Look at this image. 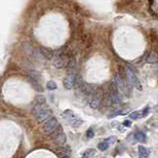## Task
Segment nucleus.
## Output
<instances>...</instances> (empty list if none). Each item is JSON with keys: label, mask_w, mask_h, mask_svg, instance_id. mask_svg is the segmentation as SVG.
<instances>
[{"label": "nucleus", "mask_w": 158, "mask_h": 158, "mask_svg": "<svg viewBox=\"0 0 158 158\" xmlns=\"http://www.w3.org/2000/svg\"><path fill=\"white\" fill-rule=\"evenodd\" d=\"M104 99V91L102 88H97V90L94 91V94H92L91 100L89 102V106L92 109H98L99 106L101 105V103Z\"/></svg>", "instance_id": "nucleus-1"}, {"label": "nucleus", "mask_w": 158, "mask_h": 158, "mask_svg": "<svg viewBox=\"0 0 158 158\" xmlns=\"http://www.w3.org/2000/svg\"><path fill=\"white\" fill-rule=\"evenodd\" d=\"M125 77H126V79H127V81H129V84L135 85V86L140 90L143 89L139 79H138V77L135 76V72L132 71V69H129V68H126V69H125Z\"/></svg>", "instance_id": "nucleus-2"}, {"label": "nucleus", "mask_w": 158, "mask_h": 158, "mask_svg": "<svg viewBox=\"0 0 158 158\" xmlns=\"http://www.w3.org/2000/svg\"><path fill=\"white\" fill-rule=\"evenodd\" d=\"M57 126H59V122L56 117H51L49 119H47V121L45 122L43 125V132L46 134H52L54 132Z\"/></svg>", "instance_id": "nucleus-3"}, {"label": "nucleus", "mask_w": 158, "mask_h": 158, "mask_svg": "<svg viewBox=\"0 0 158 158\" xmlns=\"http://www.w3.org/2000/svg\"><path fill=\"white\" fill-rule=\"evenodd\" d=\"M51 115H52L51 110L46 107H44L43 109H41L36 115H35V117H36V120L38 122H42V121H44V120L51 118Z\"/></svg>", "instance_id": "nucleus-4"}, {"label": "nucleus", "mask_w": 158, "mask_h": 158, "mask_svg": "<svg viewBox=\"0 0 158 158\" xmlns=\"http://www.w3.org/2000/svg\"><path fill=\"white\" fill-rule=\"evenodd\" d=\"M74 80H75V76L73 74H68L66 77L64 78V81H63V84H64V87L68 90L72 89L74 87Z\"/></svg>", "instance_id": "nucleus-5"}, {"label": "nucleus", "mask_w": 158, "mask_h": 158, "mask_svg": "<svg viewBox=\"0 0 158 158\" xmlns=\"http://www.w3.org/2000/svg\"><path fill=\"white\" fill-rule=\"evenodd\" d=\"M81 90L86 96H92L94 94V91L97 90V88H94V85L87 83V82H83V84L81 86Z\"/></svg>", "instance_id": "nucleus-6"}, {"label": "nucleus", "mask_w": 158, "mask_h": 158, "mask_svg": "<svg viewBox=\"0 0 158 158\" xmlns=\"http://www.w3.org/2000/svg\"><path fill=\"white\" fill-rule=\"evenodd\" d=\"M39 52L40 54H41L42 57H44V59L46 60H51L52 57H54V51L51 48H48V47H44V46H41L39 48Z\"/></svg>", "instance_id": "nucleus-7"}, {"label": "nucleus", "mask_w": 158, "mask_h": 158, "mask_svg": "<svg viewBox=\"0 0 158 158\" xmlns=\"http://www.w3.org/2000/svg\"><path fill=\"white\" fill-rule=\"evenodd\" d=\"M52 140H54V142L56 143L57 146H63V145L66 143L67 138H66V135H65L64 132H61V134L57 135V137H54Z\"/></svg>", "instance_id": "nucleus-8"}, {"label": "nucleus", "mask_w": 158, "mask_h": 158, "mask_svg": "<svg viewBox=\"0 0 158 158\" xmlns=\"http://www.w3.org/2000/svg\"><path fill=\"white\" fill-rule=\"evenodd\" d=\"M146 61H147V63H149V64H156V63L158 62V54L154 51H150L149 54L147 56Z\"/></svg>", "instance_id": "nucleus-9"}, {"label": "nucleus", "mask_w": 158, "mask_h": 158, "mask_svg": "<svg viewBox=\"0 0 158 158\" xmlns=\"http://www.w3.org/2000/svg\"><path fill=\"white\" fill-rule=\"evenodd\" d=\"M138 151H139V156H140V158H149L150 152H149V150H148L146 147H144V146H142V145H140V146L138 147Z\"/></svg>", "instance_id": "nucleus-10"}, {"label": "nucleus", "mask_w": 158, "mask_h": 158, "mask_svg": "<svg viewBox=\"0 0 158 158\" xmlns=\"http://www.w3.org/2000/svg\"><path fill=\"white\" fill-rule=\"evenodd\" d=\"M68 121H69V123L71 124L73 127H78L82 124V120L80 118H78V117H76L75 115L70 117V118L68 119Z\"/></svg>", "instance_id": "nucleus-11"}, {"label": "nucleus", "mask_w": 158, "mask_h": 158, "mask_svg": "<svg viewBox=\"0 0 158 158\" xmlns=\"http://www.w3.org/2000/svg\"><path fill=\"white\" fill-rule=\"evenodd\" d=\"M135 139L140 143H145L146 142V135H145L143 132L138 130V132L135 134Z\"/></svg>", "instance_id": "nucleus-12"}, {"label": "nucleus", "mask_w": 158, "mask_h": 158, "mask_svg": "<svg viewBox=\"0 0 158 158\" xmlns=\"http://www.w3.org/2000/svg\"><path fill=\"white\" fill-rule=\"evenodd\" d=\"M82 84H83V80L80 75H76L74 80V88H81Z\"/></svg>", "instance_id": "nucleus-13"}, {"label": "nucleus", "mask_w": 158, "mask_h": 158, "mask_svg": "<svg viewBox=\"0 0 158 158\" xmlns=\"http://www.w3.org/2000/svg\"><path fill=\"white\" fill-rule=\"evenodd\" d=\"M28 75H29V78H32L34 80H37V81H39V78H40V75L37 71H35V70H29L28 71Z\"/></svg>", "instance_id": "nucleus-14"}, {"label": "nucleus", "mask_w": 158, "mask_h": 158, "mask_svg": "<svg viewBox=\"0 0 158 158\" xmlns=\"http://www.w3.org/2000/svg\"><path fill=\"white\" fill-rule=\"evenodd\" d=\"M29 81L31 82V84L33 85V87L37 90V91H42V90H43V88H42V86L38 83V81H37V80H34V79H32V78H29Z\"/></svg>", "instance_id": "nucleus-15"}, {"label": "nucleus", "mask_w": 158, "mask_h": 158, "mask_svg": "<svg viewBox=\"0 0 158 158\" xmlns=\"http://www.w3.org/2000/svg\"><path fill=\"white\" fill-rule=\"evenodd\" d=\"M108 148H109V142L108 141L102 142V143H100V144L98 145V149L101 150V151H105V150H107Z\"/></svg>", "instance_id": "nucleus-16"}, {"label": "nucleus", "mask_w": 158, "mask_h": 158, "mask_svg": "<svg viewBox=\"0 0 158 158\" xmlns=\"http://www.w3.org/2000/svg\"><path fill=\"white\" fill-rule=\"evenodd\" d=\"M35 102H36V104L44 105L45 102H46V100H45L44 96H42V94H38V96H36V98H35Z\"/></svg>", "instance_id": "nucleus-17"}, {"label": "nucleus", "mask_w": 158, "mask_h": 158, "mask_svg": "<svg viewBox=\"0 0 158 158\" xmlns=\"http://www.w3.org/2000/svg\"><path fill=\"white\" fill-rule=\"evenodd\" d=\"M46 86H47V88H48L49 90H54V89H57V83L54 81H52V80H49L48 82H47V84H46Z\"/></svg>", "instance_id": "nucleus-18"}, {"label": "nucleus", "mask_w": 158, "mask_h": 158, "mask_svg": "<svg viewBox=\"0 0 158 158\" xmlns=\"http://www.w3.org/2000/svg\"><path fill=\"white\" fill-rule=\"evenodd\" d=\"M139 117H142V114L140 112H138V111H135V112H132L129 114V118L130 119H132V120H135V119H138Z\"/></svg>", "instance_id": "nucleus-19"}, {"label": "nucleus", "mask_w": 158, "mask_h": 158, "mask_svg": "<svg viewBox=\"0 0 158 158\" xmlns=\"http://www.w3.org/2000/svg\"><path fill=\"white\" fill-rule=\"evenodd\" d=\"M86 135H87V138H94V129H87Z\"/></svg>", "instance_id": "nucleus-20"}, {"label": "nucleus", "mask_w": 158, "mask_h": 158, "mask_svg": "<svg viewBox=\"0 0 158 158\" xmlns=\"http://www.w3.org/2000/svg\"><path fill=\"white\" fill-rule=\"evenodd\" d=\"M148 112H149V107H147V108H145V109H144V111H143V114H142V117L146 116Z\"/></svg>", "instance_id": "nucleus-21"}, {"label": "nucleus", "mask_w": 158, "mask_h": 158, "mask_svg": "<svg viewBox=\"0 0 158 158\" xmlns=\"http://www.w3.org/2000/svg\"><path fill=\"white\" fill-rule=\"evenodd\" d=\"M90 151H91V150H90ZM90 151H86V152H85L84 154H83V156H82L81 158H89V152Z\"/></svg>", "instance_id": "nucleus-22"}, {"label": "nucleus", "mask_w": 158, "mask_h": 158, "mask_svg": "<svg viewBox=\"0 0 158 158\" xmlns=\"http://www.w3.org/2000/svg\"><path fill=\"white\" fill-rule=\"evenodd\" d=\"M123 125H125V126H130V125H132V122L129 121V120H125L123 122Z\"/></svg>", "instance_id": "nucleus-23"}, {"label": "nucleus", "mask_w": 158, "mask_h": 158, "mask_svg": "<svg viewBox=\"0 0 158 158\" xmlns=\"http://www.w3.org/2000/svg\"><path fill=\"white\" fill-rule=\"evenodd\" d=\"M62 158H69V156H68V155H67V156H66V155H64V156H63Z\"/></svg>", "instance_id": "nucleus-24"}, {"label": "nucleus", "mask_w": 158, "mask_h": 158, "mask_svg": "<svg viewBox=\"0 0 158 158\" xmlns=\"http://www.w3.org/2000/svg\"><path fill=\"white\" fill-rule=\"evenodd\" d=\"M104 158H106V157H104Z\"/></svg>", "instance_id": "nucleus-25"}]
</instances>
